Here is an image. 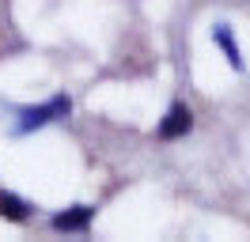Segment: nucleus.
I'll return each mask as SVG.
<instances>
[{"mask_svg":"<svg viewBox=\"0 0 250 242\" xmlns=\"http://www.w3.org/2000/svg\"><path fill=\"white\" fill-rule=\"evenodd\" d=\"M189 129H193V110H189L186 102H174V106H167V114L159 118L156 136L159 140H182V136H189Z\"/></svg>","mask_w":250,"mask_h":242,"instance_id":"f03ea898","label":"nucleus"},{"mask_svg":"<svg viewBox=\"0 0 250 242\" xmlns=\"http://www.w3.org/2000/svg\"><path fill=\"white\" fill-rule=\"evenodd\" d=\"M0 216L12 220V223H27L31 220V204L16 193H0Z\"/></svg>","mask_w":250,"mask_h":242,"instance_id":"39448f33","label":"nucleus"},{"mask_svg":"<svg viewBox=\"0 0 250 242\" xmlns=\"http://www.w3.org/2000/svg\"><path fill=\"white\" fill-rule=\"evenodd\" d=\"M95 220V208L91 204H72V208L57 212V216H49V227L53 231H64V235H83Z\"/></svg>","mask_w":250,"mask_h":242,"instance_id":"7ed1b4c3","label":"nucleus"},{"mask_svg":"<svg viewBox=\"0 0 250 242\" xmlns=\"http://www.w3.org/2000/svg\"><path fill=\"white\" fill-rule=\"evenodd\" d=\"M212 42H216V45H220V53L228 57L231 72H243V53H239V42H235L231 23H216V27H212Z\"/></svg>","mask_w":250,"mask_h":242,"instance_id":"20e7f679","label":"nucleus"},{"mask_svg":"<svg viewBox=\"0 0 250 242\" xmlns=\"http://www.w3.org/2000/svg\"><path fill=\"white\" fill-rule=\"evenodd\" d=\"M72 114V99L68 95H53V99H46V102L38 106H23L16 114V125H12V136H31L38 133V129H46V125H53V121H61Z\"/></svg>","mask_w":250,"mask_h":242,"instance_id":"f257e3e1","label":"nucleus"}]
</instances>
